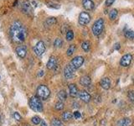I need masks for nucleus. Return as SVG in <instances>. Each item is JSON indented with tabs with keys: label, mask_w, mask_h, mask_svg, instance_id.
<instances>
[{
	"label": "nucleus",
	"mask_w": 134,
	"mask_h": 126,
	"mask_svg": "<svg viewBox=\"0 0 134 126\" xmlns=\"http://www.w3.org/2000/svg\"><path fill=\"white\" fill-rule=\"evenodd\" d=\"M9 34L13 41L20 44L24 42L26 39L27 30L20 21H14L10 27Z\"/></svg>",
	"instance_id": "1"
},
{
	"label": "nucleus",
	"mask_w": 134,
	"mask_h": 126,
	"mask_svg": "<svg viewBox=\"0 0 134 126\" xmlns=\"http://www.w3.org/2000/svg\"><path fill=\"white\" fill-rule=\"evenodd\" d=\"M30 106L32 110L35 112H42L43 111V105L39 97L34 96L30 100Z\"/></svg>",
	"instance_id": "2"
},
{
	"label": "nucleus",
	"mask_w": 134,
	"mask_h": 126,
	"mask_svg": "<svg viewBox=\"0 0 134 126\" xmlns=\"http://www.w3.org/2000/svg\"><path fill=\"white\" fill-rule=\"evenodd\" d=\"M92 32H93L94 35L98 36L102 33V31L104 30V20L103 19H98V20L95 22L92 25Z\"/></svg>",
	"instance_id": "3"
},
{
	"label": "nucleus",
	"mask_w": 134,
	"mask_h": 126,
	"mask_svg": "<svg viewBox=\"0 0 134 126\" xmlns=\"http://www.w3.org/2000/svg\"><path fill=\"white\" fill-rule=\"evenodd\" d=\"M50 91L45 85H40L39 87L37 88V96L40 97V99L45 100L50 97Z\"/></svg>",
	"instance_id": "4"
},
{
	"label": "nucleus",
	"mask_w": 134,
	"mask_h": 126,
	"mask_svg": "<svg viewBox=\"0 0 134 126\" xmlns=\"http://www.w3.org/2000/svg\"><path fill=\"white\" fill-rule=\"evenodd\" d=\"M91 21V16L89 15L88 13L87 12H81L79 15L78 22L79 24L81 25H87V24L90 23Z\"/></svg>",
	"instance_id": "5"
},
{
	"label": "nucleus",
	"mask_w": 134,
	"mask_h": 126,
	"mask_svg": "<svg viewBox=\"0 0 134 126\" xmlns=\"http://www.w3.org/2000/svg\"><path fill=\"white\" fill-rule=\"evenodd\" d=\"M83 63H84V57H82L81 56H75V58H73L70 64L76 70V69H78L81 67Z\"/></svg>",
	"instance_id": "6"
},
{
	"label": "nucleus",
	"mask_w": 134,
	"mask_h": 126,
	"mask_svg": "<svg viewBox=\"0 0 134 126\" xmlns=\"http://www.w3.org/2000/svg\"><path fill=\"white\" fill-rule=\"evenodd\" d=\"M34 51L37 56H42L45 51V46L43 41H39L34 47Z\"/></svg>",
	"instance_id": "7"
},
{
	"label": "nucleus",
	"mask_w": 134,
	"mask_h": 126,
	"mask_svg": "<svg viewBox=\"0 0 134 126\" xmlns=\"http://www.w3.org/2000/svg\"><path fill=\"white\" fill-rule=\"evenodd\" d=\"M75 69L72 67L71 64H68L64 69V75L67 79H71L75 76Z\"/></svg>",
	"instance_id": "8"
},
{
	"label": "nucleus",
	"mask_w": 134,
	"mask_h": 126,
	"mask_svg": "<svg viewBox=\"0 0 134 126\" xmlns=\"http://www.w3.org/2000/svg\"><path fill=\"white\" fill-rule=\"evenodd\" d=\"M132 59V55H130V54H126V55H124V56H122V59H121V61H120L121 66H122V67H128V66L131 64Z\"/></svg>",
	"instance_id": "9"
},
{
	"label": "nucleus",
	"mask_w": 134,
	"mask_h": 126,
	"mask_svg": "<svg viewBox=\"0 0 134 126\" xmlns=\"http://www.w3.org/2000/svg\"><path fill=\"white\" fill-rule=\"evenodd\" d=\"M78 96L80 97V99H81L84 103H89L91 99V95L89 94L87 91H81V92L79 93Z\"/></svg>",
	"instance_id": "10"
},
{
	"label": "nucleus",
	"mask_w": 134,
	"mask_h": 126,
	"mask_svg": "<svg viewBox=\"0 0 134 126\" xmlns=\"http://www.w3.org/2000/svg\"><path fill=\"white\" fill-rule=\"evenodd\" d=\"M16 53L17 55L20 56V58H24L26 56L27 53V48L25 46H18L17 48H16Z\"/></svg>",
	"instance_id": "11"
},
{
	"label": "nucleus",
	"mask_w": 134,
	"mask_h": 126,
	"mask_svg": "<svg viewBox=\"0 0 134 126\" xmlns=\"http://www.w3.org/2000/svg\"><path fill=\"white\" fill-rule=\"evenodd\" d=\"M69 94L71 97H76L79 94L78 93V88L76 87L75 84H70L69 85Z\"/></svg>",
	"instance_id": "12"
},
{
	"label": "nucleus",
	"mask_w": 134,
	"mask_h": 126,
	"mask_svg": "<svg viewBox=\"0 0 134 126\" xmlns=\"http://www.w3.org/2000/svg\"><path fill=\"white\" fill-rule=\"evenodd\" d=\"M82 4H83L84 8L89 11L92 10L95 7V4L93 3V1H91V0H83Z\"/></svg>",
	"instance_id": "13"
},
{
	"label": "nucleus",
	"mask_w": 134,
	"mask_h": 126,
	"mask_svg": "<svg viewBox=\"0 0 134 126\" xmlns=\"http://www.w3.org/2000/svg\"><path fill=\"white\" fill-rule=\"evenodd\" d=\"M57 65V59L55 57V56H50V58L49 59V61L47 62L46 67L48 69L51 70V69H54Z\"/></svg>",
	"instance_id": "14"
},
{
	"label": "nucleus",
	"mask_w": 134,
	"mask_h": 126,
	"mask_svg": "<svg viewBox=\"0 0 134 126\" xmlns=\"http://www.w3.org/2000/svg\"><path fill=\"white\" fill-rule=\"evenodd\" d=\"M100 84L101 87L104 88L105 90H108L111 87V80L108 77H105L103 79H101Z\"/></svg>",
	"instance_id": "15"
},
{
	"label": "nucleus",
	"mask_w": 134,
	"mask_h": 126,
	"mask_svg": "<svg viewBox=\"0 0 134 126\" xmlns=\"http://www.w3.org/2000/svg\"><path fill=\"white\" fill-rule=\"evenodd\" d=\"M80 83H81L83 87H89L91 85V78L88 76H84L81 77L80 79Z\"/></svg>",
	"instance_id": "16"
},
{
	"label": "nucleus",
	"mask_w": 134,
	"mask_h": 126,
	"mask_svg": "<svg viewBox=\"0 0 134 126\" xmlns=\"http://www.w3.org/2000/svg\"><path fill=\"white\" fill-rule=\"evenodd\" d=\"M132 120L129 118H124L117 122V126H131Z\"/></svg>",
	"instance_id": "17"
},
{
	"label": "nucleus",
	"mask_w": 134,
	"mask_h": 126,
	"mask_svg": "<svg viewBox=\"0 0 134 126\" xmlns=\"http://www.w3.org/2000/svg\"><path fill=\"white\" fill-rule=\"evenodd\" d=\"M22 10H23V12L25 13V14H28L30 12H31V7H30V3L24 2L23 4V6H22Z\"/></svg>",
	"instance_id": "18"
},
{
	"label": "nucleus",
	"mask_w": 134,
	"mask_h": 126,
	"mask_svg": "<svg viewBox=\"0 0 134 126\" xmlns=\"http://www.w3.org/2000/svg\"><path fill=\"white\" fill-rule=\"evenodd\" d=\"M57 22V20L55 18L51 17V18H48L45 21V25L46 26H52V25L55 24Z\"/></svg>",
	"instance_id": "19"
},
{
	"label": "nucleus",
	"mask_w": 134,
	"mask_h": 126,
	"mask_svg": "<svg viewBox=\"0 0 134 126\" xmlns=\"http://www.w3.org/2000/svg\"><path fill=\"white\" fill-rule=\"evenodd\" d=\"M67 97V93H65V90H60L58 93V98L60 99V101H65Z\"/></svg>",
	"instance_id": "20"
},
{
	"label": "nucleus",
	"mask_w": 134,
	"mask_h": 126,
	"mask_svg": "<svg viewBox=\"0 0 134 126\" xmlns=\"http://www.w3.org/2000/svg\"><path fill=\"white\" fill-rule=\"evenodd\" d=\"M72 117H73L72 113L71 112H68V111L63 113V114H62V119H63V120H65V121L70 120V119H72Z\"/></svg>",
	"instance_id": "21"
},
{
	"label": "nucleus",
	"mask_w": 134,
	"mask_h": 126,
	"mask_svg": "<svg viewBox=\"0 0 134 126\" xmlns=\"http://www.w3.org/2000/svg\"><path fill=\"white\" fill-rule=\"evenodd\" d=\"M117 14H118V12H117V10L116 8L111 9V10L110 11V13H109V18H110V20H116V18L117 16Z\"/></svg>",
	"instance_id": "22"
},
{
	"label": "nucleus",
	"mask_w": 134,
	"mask_h": 126,
	"mask_svg": "<svg viewBox=\"0 0 134 126\" xmlns=\"http://www.w3.org/2000/svg\"><path fill=\"white\" fill-rule=\"evenodd\" d=\"M81 48L84 50L85 52H88L91 48V44L89 41H84L81 45Z\"/></svg>",
	"instance_id": "23"
},
{
	"label": "nucleus",
	"mask_w": 134,
	"mask_h": 126,
	"mask_svg": "<svg viewBox=\"0 0 134 126\" xmlns=\"http://www.w3.org/2000/svg\"><path fill=\"white\" fill-rule=\"evenodd\" d=\"M75 49H76L75 46V45H71V46L68 48V50H67V52H66L67 56H72L73 54H74V52L75 51Z\"/></svg>",
	"instance_id": "24"
},
{
	"label": "nucleus",
	"mask_w": 134,
	"mask_h": 126,
	"mask_svg": "<svg viewBox=\"0 0 134 126\" xmlns=\"http://www.w3.org/2000/svg\"><path fill=\"white\" fill-rule=\"evenodd\" d=\"M54 46L56 48H60L63 46V40L60 38H57V39H55V42H54Z\"/></svg>",
	"instance_id": "25"
},
{
	"label": "nucleus",
	"mask_w": 134,
	"mask_h": 126,
	"mask_svg": "<svg viewBox=\"0 0 134 126\" xmlns=\"http://www.w3.org/2000/svg\"><path fill=\"white\" fill-rule=\"evenodd\" d=\"M51 126H64L63 123L58 119H53L51 121Z\"/></svg>",
	"instance_id": "26"
},
{
	"label": "nucleus",
	"mask_w": 134,
	"mask_h": 126,
	"mask_svg": "<svg viewBox=\"0 0 134 126\" xmlns=\"http://www.w3.org/2000/svg\"><path fill=\"white\" fill-rule=\"evenodd\" d=\"M125 37L127 39L133 40L134 39V32L132 30H127L125 32Z\"/></svg>",
	"instance_id": "27"
},
{
	"label": "nucleus",
	"mask_w": 134,
	"mask_h": 126,
	"mask_svg": "<svg viewBox=\"0 0 134 126\" xmlns=\"http://www.w3.org/2000/svg\"><path fill=\"white\" fill-rule=\"evenodd\" d=\"M65 36H66V40H68V41H71V40L74 39V33H73L72 30H68Z\"/></svg>",
	"instance_id": "28"
},
{
	"label": "nucleus",
	"mask_w": 134,
	"mask_h": 126,
	"mask_svg": "<svg viewBox=\"0 0 134 126\" xmlns=\"http://www.w3.org/2000/svg\"><path fill=\"white\" fill-rule=\"evenodd\" d=\"M31 120H32V123H33L34 124H39L42 119H41L39 116H34V117L32 118Z\"/></svg>",
	"instance_id": "29"
},
{
	"label": "nucleus",
	"mask_w": 134,
	"mask_h": 126,
	"mask_svg": "<svg viewBox=\"0 0 134 126\" xmlns=\"http://www.w3.org/2000/svg\"><path fill=\"white\" fill-rule=\"evenodd\" d=\"M55 109L56 110H62L64 109V103L61 102V101H60V102L56 103L55 106Z\"/></svg>",
	"instance_id": "30"
},
{
	"label": "nucleus",
	"mask_w": 134,
	"mask_h": 126,
	"mask_svg": "<svg viewBox=\"0 0 134 126\" xmlns=\"http://www.w3.org/2000/svg\"><path fill=\"white\" fill-rule=\"evenodd\" d=\"M47 6L49 8H55V9H59L60 8V6L59 4H53V3H48Z\"/></svg>",
	"instance_id": "31"
},
{
	"label": "nucleus",
	"mask_w": 134,
	"mask_h": 126,
	"mask_svg": "<svg viewBox=\"0 0 134 126\" xmlns=\"http://www.w3.org/2000/svg\"><path fill=\"white\" fill-rule=\"evenodd\" d=\"M127 96H128V98L132 101V102H134V91H130Z\"/></svg>",
	"instance_id": "32"
},
{
	"label": "nucleus",
	"mask_w": 134,
	"mask_h": 126,
	"mask_svg": "<svg viewBox=\"0 0 134 126\" xmlns=\"http://www.w3.org/2000/svg\"><path fill=\"white\" fill-rule=\"evenodd\" d=\"M14 118L16 119V120H18V121L21 120V116H20V114L18 112H15L14 113Z\"/></svg>",
	"instance_id": "33"
},
{
	"label": "nucleus",
	"mask_w": 134,
	"mask_h": 126,
	"mask_svg": "<svg viewBox=\"0 0 134 126\" xmlns=\"http://www.w3.org/2000/svg\"><path fill=\"white\" fill-rule=\"evenodd\" d=\"M114 2H115V0H106L105 4H106V6H107V7H109V6H111Z\"/></svg>",
	"instance_id": "34"
},
{
	"label": "nucleus",
	"mask_w": 134,
	"mask_h": 126,
	"mask_svg": "<svg viewBox=\"0 0 134 126\" xmlns=\"http://www.w3.org/2000/svg\"><path fill=\"white\" fill-rule=\"evenodd\" d=\"M81 113H80V112H78V111H75V113H74V117L75 118V119H80L81 118Z\"/></svg>",
	"instance_id": "35"
},
{
	"label": "nucleus",
	"mask_w": 134,
	"mask_h": 126,
	"mask_svg": "<svg viewBox=\"0 0 134 126\" xmlns=\"http://www.w3.org/2000/svg\"><path fill=\"white\" fill-rule=\"evenodd\" d=\"M120 44L119 43H117V44H115V46H114V48L115 50H119L120 49Z\"/></svg>",
	"instance_id": "36"
},
{
	"label": "nucleus",
	"mask_w": 134,
	"mask_h": 126,
	"mask_svg": "<svg viewBox=\"0 0 134 126\" xmlns=\"http://www.w3.org/2000/svg\"><path fill=\"white\" fill-rule=\"evenodd\" d=\"M40 126H48V125H47V124L45 123V121L42 119V120H41V122H40Z\"/></svg>",
	"instance_id": "37"
},
{
	"label": "nucleus",
	"mask_w": 134,
	"mask_h": 126,
	"mask_svg": "<svg viewBox=\"0 0 134 126\" xmlns=\"http://www.w3.org/2000/svg\"><path fill=\"white\" fill-rule=\"evenodd\" d=\"M43 75H44V71H39V73H38V77H42Z\"/></svg>",
	"instance_id": "38"
},
{
	"label": "nucleus",
	"mask_w": 134,
	"mask_h": 126,
	"mask_svg": "<svg viewBox=\"0 0 134 126\" xmlns=\"http://www.w3.org/2000/svg\"><path fill=\"white\" fill-rule=\"evenodd\" d=\"M17 2H18V1L16 0V1L14 2V6H16V4H17Z\"/></svg>",
	"instance_id": "39"
},
{
	"label": "nucleus",
	"mask_w": 134,
	"mask_h": 126,
	"mask_svg": "<svg viewBox=\"0 0 134 126\" xmlns=\"http://www.w3.org/2000/svg\"><path fill=\"white\" fill-rule=\"evenodd\" d=\"M0 122H1V116H0Z\"/></svg>",
	"instance_id": "40"
}]
</instances>
